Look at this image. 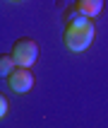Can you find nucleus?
<instances>
[{
  "mask_svg": "<svg viewBox=\"0 0 108 128\" xmlns=\"http://www.w3.org/2000/svg\"><path fill=\"white\" fill-rule=\"evenodd\" d=\"M12 2H17V0H12Z\"/></svg>",
  "mask_w": 108,
  "mask_h": 128,
  "instance_id": "obj_7",
  "label": "nucleus"
},
{
  "mask_svg": "<svg viewBox=\"0 0 108 128\" xmlns=\"http://www.w3.org/2000/svg\"><path fill=\"white\" fill-rule=\"evenodd\" d=\"M74 10L89 20H96L103 12V0H74Z\"/></svg>",
  "mask_w": 108,
  "mask_h": 128,
  "instance_id": "obj_4",
  "label": "nucleus"
},
{
  "mask_svg": "<svg viewBox=\"0 0 108 128\" xmlns=\"http://www.w3.org/2000/svg\"><path fill=\"white\" fill-rule=\"evenodd\" d=\"M94 34H96V27H94V20L79 14L77 10L67 12L65 17V34H63V41L65 46L74 53H82L91 46L94 41Z\"/></svg>",
  "mask_w": 108,
  "mask_h": 128,
  "instance_id": "obj_1",
  "label": "nucleus"
},
{
  "mask_svg": "<svg viewBox=\"0 0 108 128\" xmlns=\"http://www.w3.org/2000/svg\"><path fill=\"white\" fill-rule=\"evenodd\" d=\"M12 58L17 60V65L22 68H31L36 63V58H38V44L31 39V36H22L17 39L12 46Z\"/></svg>",
  "mask_w": 108,
  "mask_h": 128,
  "instance_id": "obj_2",
  "label": "nucleus"
},
{
  "mask_svg": "<svg viewBox=\"0 0 108 128\" xmlns=\"http://www.w3.org/2000/svg\"><path fill=\"white\" fill-rule=\"evenodd\" d=\"M7 85H10V90H12L14 94H27L29 90L34 87V72H31V68L17 65L12 70V75L7 78Z\"/></svg>",
  "mask_w": 108,
  "mask_h": 128,
  "instance_id": "obj_3",
  "label": "nucleus"
},
{
  "mask_svg": "<svg viewBox=\"0 0 108 128\" xmlns=\"http://www.w3.org/2000/svg\"><path fill=\"white\" fill-rule=\"evenodd\" d=\"M14 68H17V60L12 58V53H2L0 56V72H2V78H10Z\"/></svg>",
  "mask_w": 108,
  "mask_h": 128,
  "instance_id": "obj_5",
  "label": "nucleus"
},
{
  "mask_svg": "<svg viewBox=\"0 0 108 128\" xmlns=\"http://www.w3.org/2000/svg\"><path fill=\"white\" fill-rule=\"evenodd\" d=\"M0 116H7V97L0 94Z\"/></svg>",
  "mask_w": 108,
  "mask_h": 128,
  "instance_id": "obj_6",
  "label": "nucleus"
}]
</instances>
